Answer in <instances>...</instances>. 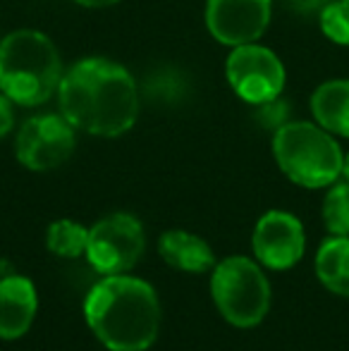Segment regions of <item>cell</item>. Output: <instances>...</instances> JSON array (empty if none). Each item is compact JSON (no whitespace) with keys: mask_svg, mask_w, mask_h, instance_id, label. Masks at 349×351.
<instances>
[{"mask_svg":"<svg viewBox=\"0 0 349 351\" xmlns=\"http://www.w3.org/2000/svg\"><path fill=\"white\" fill-rule=\"evenodd\" d=\"M58 108L77 132L115 139L139 117V88L117 62L84 58L62 74Z\"/></svg>","mask_w":349,"mask_h":351,"instance_id":"6da1fadb","label":"cell"},{"mask_svg":"<svg viewBox=\"0 0 349 351\" xmlns=\"http://www.w3.org/2000/svg\"><path fill=\"white\" fill-rule=\"evenodd\" d=\"M160 301L149 282L103 275L84 299V318L108 351H146L160 332Z\"/></svg>","mask_w":349,"mask_h":351,"instance_id":"7a4b0ae2","label":"cell"},{"mask_svg":"<svg viewBox=\"0 0 349 351\" xmlns=\"http://www.w3.org/2000/svg\"><path fill=\"white\" fill-rule=\"evenodd\" d=\"M62 60L56 43L36 29H17L0 41V91L22 108H36L58 96Z\"/></svg>","mask_w":349,"mask_h":351,"instance_id":"3957f363","label":"cell"},{"mask_svg":"<svg viewBox=\"0 0 349 351\" xmlns=\"http://www.w3.org/2000/svg\"><path fill=\"white\" fill-rule=\"evenodd\" d=\"M273 158L280 172L304 189H328L342 177L345 165L335 134L306 120L285 122L275 130Z\"/></svg>","mask_w":349,"mask_h":351,"instance_id":"277c9868","label":"cell"},{"mask_svg":"<svg viewBox=\"0 0 349 351\" xmlns=\"http://www.w3.org/2000/svg\"><path fill=\"white\" fill-rule=\"evenodd\" d=\"M270 282L263 265L247 256H228L210 270V296L234 328H256L270 311Z\"/></svg>","mask_w":349,"mask_h":351,"instance_id":"5b68a950","label":"cell"},{"mask_svg":"<svg viewBox=\"0 0 349 351\" xmlns=\"http://www.w3.org/2000/svg\"><path fill=\"white\" fill-rule=\"evenodd\" d=\"M146 249L144 225L132 213H110L88 227L86 261L101 275H125Z\"/></svg>","mask_w":349,"mask_h":351,"instance_id":"8992f818","label":"cell"},{"mask_svg":"<svg viewBox=\"0 0 349 351\" xmlns=\"http://www.w3.org/2000/svg\"><path fill=\"white\" fill-rule=\"evenodd\" d=\"M225 77L244 103L256 108L280 98L287 82L282 60L261 43L234 46L225 62Z\"/></svg>","mask_w":349,"mask_h":351,"instance_id":"52a82bcc","label":"cell"},{"mask_svg":"<svg viewBox=\"0 0 349 351\" xmlns=\"http://www.w3.org/2000/svg\"><path fill=\"white\" fill-rule=\"evenodd\" d=\"M77 146V130L62 112H43L24 120L14 139V156L27 170L48 172L70 160Z\"/></svg>","mask_w":349,"mask_h":351,"instance_id":"ba28073f","label":"cell"},{"mask_svg":"<svg viewBox=\"0 0 349 351\" xmlns=\"http://www.w3.org/2000/svg\"><path fill=\"white\" fill-rule=\"evenodd\" d=\"M256 261L268 270H289L304 258L306 232L297 215L287 210H268L258 217L252 234Z\"/></svg>","mask_w":349,"mask_h":351,"instance_id":"9c48e42d","label":"cell"},{"mask_svg":"<svg viewBox=\"0 0 349 351\" xmlns=\"http://www.w3.org/2000/svg\"><path fill=\"white\" fill-rule=\"evenodd\" d=\"M273 0H206V27L223 46L256 43L265 34Z\"/></svg>","mask_w":349,"mask_h":351,"instance_id":"30bf717a","label":"cell"},{"mask_svg":"<svg viewBox=\"0 0 349 351\" xmlns=\"http://www.w3.org/2000/svg\"><path fill=\"white\" fill-rule=\"evenodd\" d=\"M38 311L36 287L24 275L0 280V339L14 342L32 330Z\"/></svg>","mask_w":349,"mask_h":351,"instance_id":"8fae6325","label":"cell"},{"mask_svg":"<svg viewBox=\"0 0 349 351\" xmlns=\"http://www.w3.org/2000/svg\"><path fill=\"white\" fill-rule=\"evenodd\" d=\"M158 254L170 268L182 273H208L215 268V254L208 241L184 230H170L158 239Z\"/></svg>","mask_w":349,"mask_h":351,"instance_id":"7c38bea8","label":"cell"},{"mask_svg":"<svg viewBox=\"0 0 349 351\" xmlns=\"http://www.w3.org/2000/svg\"><path fill=\"white\" fill-rule=\"evenodd\" d=\"M313 122L330 134L349 139V79H328L311 93Z\"/></svg>","mask_w":349,"mask_h":351,"instance_id":"4fadbf2b","label":"cell"},{"mask_svg":"<svg viewBox=\"0 0 349 351\" xmlns=\"http://www.w3.org/2000/svg\"><path fill=\"white\" fill-rule=\"evenodd\" d=\"M313 268L328 291L349 299V237H328L318 246Z\"/></svg>","mask_w":349,"mask_h":351,"instance_id":"5bb4252c","label":"cell"},{"mask_svg":"<svg viewBox=\"0 0 349 351\" xmlns=\"http://www.w3.org/2000/svg\"><path fill=\"white\" fill-rule=\"evenodd\" d=\"M86 244H88V227L75 220H56L48 225L46 232V246L53 256L60 258H80L86 256Z\"/></svg>","mask_w":349,"mask_h":351,"instance_id":"9a60e30c","label":"cell"},{"mask_svg":"<svg viewBox=\"0 0 349 351\" xmlns=\"http://www.w3.org/2000/svg\"><path fill=\"white\" fill-rule=\"evenodd\" d=\"M323 225L333 237H349V182H335L328 186L323 199Z\"/></svg>","mask_w":349,"mask_h":351,"instance_id":"2e32d148","label":"cell"},{"mask_svg":"<svg viewBox=\"0 0 349 351\" xmlns=\"http://www.w3.org/2000/svg\"><path fill=\"white\" fill-rule=\"evenodd\" d=\"M321 32L335 46H349V3L333 0L321 10Z\"/></svg>","mask_w":349,"mask_h":351,"instance_id":"e0dca14e","label":"cell"},{"mask_svg":"<svg viewBox=\"0 0 349 351\" xmlns=\"http://www.w3.org/2000/svg\"><path fill=\"white\" fill-rule=\"evenodd\" d=\"M14 130V103L0 91V141Z\"/></svg>","mask_w":349,"mask_h":351,"instance_id":"ac0fdd59","label":"cell"},{"mask_svg":"<svg viewBox=\"0 0 349 351\" xmlns=\"http://www.w3.org/2000/svg\"><path fill=\"white\" fill-rule=\"evenodd\" d=\"M75 3L82 5V8L101 10V8H112V5H117L120 0H75Z\"/></svg>","mask_w":349,"mask_h":351,"instance_id":"d6986e66","label":"cell"},{"mask_svg":"<svg viewBox=\"0 0 349 351\" xmlns=\"http://www.w3.org/2000/svg\"><path fill=\"white\" fill-rule=\"evenodd\" d=\"M342 177L349 182V153H345V165H342Z\"/></svg>","mask_w":349,"mask_h":351,"instance_id":"ffe728a7","label":"cell"},{"mask_svg":"<svg viewBox=\"0 0 349 351\" xmlns=\"http://www.w3.org/2000/svg\"><path fill=\"white\" fill-rule=\"evenodd\" d=\"M347 3H349V0H347Z\"/></svg>","mask_w":349,"mask_h":351,"instance_id":"44dd1931","label":"cell"}]
</instances>
